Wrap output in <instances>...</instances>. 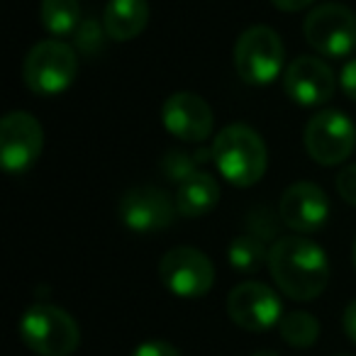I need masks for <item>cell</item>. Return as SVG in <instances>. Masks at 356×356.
I'll return each instance as SVG.
<instances>
[{
    "label": "cell",
    "instance_id": "3957f363",
    "mask_svg": "<svg viewBox=\"0 0 356 356\" xmlns=\"http://www.w3.org/2000/svg\"><path fill=\"white\" fill-rule=\"evenodd\" d=\"M17 330L22 341L40 356H71L81 344V330L74 317L47 302L27 307Z\"/></svg>",
    "mask_w": 356,
    "mask_h": 356
},
{
    "label": "cell",
    "instance_id": "d4e9b609",
    "mask_svg": "<svg viewBox=\"0 0 356 356\" xmlns=\"http://www.w3.org/2000/svg\"><path fill=\"white\" fill-rule=\"evenodd\" d=\"M341 88L351 100H356V59H351L341 71Z\"/></svg>",
    "mask_w": 356,
    "mask_h": 356
},
{
    "label": "cell",
    "instance_id": "5b68a950",
    "mask_svg": "<svg viewBox=\"0 0 356 356\" xmlns=\"http://www.w3.org/2000/svg\"><path fill=\"white\" fill-rule=\"evenodd\" d=\"M286 49L276 30L254 25L239 35L234 44V71L249 86H266L281 74Z\"/></svg>",
    "mask_w": 356,
    "mask_h": 356
},
{
    "label": "cell",
    "instance_id": "ba28073f",
    "mask_svg": "<svg viewBox=\"0 0 356 356\" xmlns=\"http://www.w3.org/2000/svg\"><path fill=\"white\" fill-rule=\"evenodd\" d=\"M161 283L178 298H203L215 283V266L200 249L173 247L159 264Z\"/></svg>",
    "mask_w": 356,
    "mask_h": 356
},
{
    "label": "cell",
    "instance_id": "8fae6325",
    "mask_svg": "<svg viewBox=\"0 0 356 356\" xmlns=\"http://www.w3.org/2000/svg\"><path fill=\"white\" fill-rule=\"evenodd\" d=\"M118 213L129 229L147 234L166 229L176 220L178 208L168 198L166 191L154 188V186H142V188H132L122 195Z\"/></svg>",
    "mask_w": 356,
    "mask_h": 356
},
{
    "label": "cell",
    "instance_id": "cb8c5ba5",
    "mask_svg": "<svg viewBox=\"0 0 356 356\" xmlns=\"http://www.w3.org/2000/svg\"><path fill=\"white\" fill-rule=\"evenodd\" d=\"M132 356H181V351L163 339H149L132 351Z\"/></svg>",
    "mask_w": 356,
    "mask_h": 356
},
{
    "label": "cell",
    "instance_id": "d6986e66",
    "mask_svg": "<svg viewBox=\"0 0 356 356\" xmlns=\"http://www.w3.org/2000/svg\"><path fill=\"white\" fill-rule=\"evenodd\" d=\"M278 332H281L286 344L296 346V349H307V346L315 344L317 337H320V322H317V317L310 315V312L293 310L281 317Z\"/></svg>",
    "mask_w": 356,
    "mask_h": 356
},
{
    "label": "cell",
    "instance_id": "7a4b0ae2",
    "mask_svg": "<svg viewBox=\"0 0 356 356\" xmlns=\"http://www.w3.org/2000/svg\"><path fill=\"white\" fill-rule=\"evenodd\" d=\"M213 161L232 186L249 188L266 173V144L257 129L247 124H227L213 142Z\"/></svg>",
    "mask_w": 356,
    "mask_h": 356
},
{
    "label": "cell",
    "instance_id": "603a6c76",
    "mask_svg": "<svg viewBox=\"0 0 356 356\" xmlns=\"http://www.w3.org/2000/svg\"><path fill=\"white\" fill-rule=\"evenodd\" d=\"M337 191H339V195L346 203L356 208V163H351V166L341 168L337 173Z\"/></svg>",
    "mask_w": 356,
    "mask_h": 356
},
{
    "label": "cell",
    "instance_id": "f546056e",
    "mask_svg": "<svg viewBox=\"0 0 356 356\" xmlns=\"http://www.w3.org/2000/svg\"><path fill=\"white\" fill-rule=\"evenodd\" d=\"M339 356H349V354H339Z\"/></svg>",
    "mask_w": 356,
    "mask_h": 356
},
{
    "label": "cell",
    "instance_id": "2e32d148",
    "mask_svg": "<svg viewBox=\"0 0 356 356\" xmlns=\"http://www.w3.org/2000/svg\"><path fill=\"white\" fill-rule=\"evenodd\" d=\"M220 186L210 173L200 171L178 186L176 208L181 218H203L218 205Z\"/></svg>",
    "mask_w": 356,
    "mask_h": 356
},
{
    "label": "cell",
    "instance_id": "6da1fadb",
    "mask_svg": "<svg viewBox=\"0 0 356 356\" xmlns=\"http://www.w3.org/2000/svg\"><path fill=\"white\" fill-rule=\"evenodd\" d=\"M268 273L273 283L298 302L315 300L330 283V259L325 249L302 234H286L268 249Z\"/></svg>",
    "mask_w": 356,
    "mask_h": 356
},
{
    "label": "cell",
    "instance_id": "5bb4252c",
    "mask_svg": "<svg viewBox=\"0 0 356 356\" xmlns=\"http://www.w3.org/2000/svg\"><path fill=\"white\" fill-rule=\"evenodd\" d=\"M283 88L300 105H325L334 95V74L317 56H298L283 74Z\"/></svg>",
    "mask_w": 356,
    "mask_h": 356
},
{
    "label": "cell",
    "instance_id": "83f0119b",
    "mask_svg": "<svg viewBox=\"0 0 356 356\" xmlns=\"http://www.w3.org/2000/svg\"><path fill=\"white\" fill-rule=\"evenodd\" d=\"M252 356H278L276 351H268V349H264V351H257V354H252Z\"/></svg>",
    "mask_w": 356,
    "mask_h": 356
},
{
    "label": "cell",
    "instance_id": "52a82bcc",
    "mask_svg": "<svg viewBox=\"0 0 356 356\" xmlns=\"http://www.w3.org/2000/svg\"><path fill=\"white\" fill-rule=\"evenodd\" d=\"M356 147L354 122L341 110H322L305 124V149L320 166L346 161Z\"/></svg>",
    "mask_w": 356,
    "mask_h": 356
},
{
    "label": "cell",
    "instance_id": "ffe728a7",
    "mask_svg": "<svg viewBox=\"0 0 356 356\" xmlns=\"http://www.w3.org/2000/svg\"><path fill=\"white\" fill-rule=\"evenodd\" d=\"M213 159V152H205V149H198V152H186V149H171L166 152V156L161 159V171L168 181L173 184H184L191 176L200 173L203 163Z\"/></svg>",
    "mask_w": 356,
    "mask_h": 356
},
{
    "label": "cell",
    "instance_id": "4316f807",
    "mask_svg": "<svg viewBox=\"0 0 356 356\" xmlns=\"http://www.w3.org/2000/svg\"><path fill=\"white\" fill-rule=\"evenodd\" d=\"M271 3L283 13H298L305 10L307 6H312V0H271Z\"/></svg>",
    "mask_w": 356,
    "mask_h": 356
},
{
    "label": "cell",
    "instance_id": "7402d4cb",
    "mask_svg": "<svg viewBox=\"0 0 356 356\" xmlns=\"http://www.w3.org/2000/svg\"><path fill=\"white\" fill-rule=\"evenodd\" d=\"M76 44H79L83 51L100 49V44H103V32H100V27L95 25L93 20L81 22L79 32H76Z\"/></svg>",
    "mask_w": 356,
    "mask_h": 356
},
{
    "label": "cell",
    "instance_id": "277c9868",
    "mask_svg": "<svg viewBox=\"0 0 356 356\" xmlns=\"http://www.w3.org/2000/svg\"><path fill=\"white\" fill-rule=\"evenodd\" d=\"M79 76V56L61 40H44L30 49L22 64V79L37 95H59Z\"/></svg>",
    "mask_w": 356,
    "mask_h": 356
},
{
    "label": "cell",
    "instance_id": "484cf974",
    "mask_svg": "<svg viewBox=\"0 0 356 356\" xmlns=\"http://www.w3.org/2000/svg\"><path fill=\"white\" fill-rule=\"evenodd\" d=\"M344 332H346V337H349L351 341L356 344V300H351L349 305H346V310H344Z\"/></svg>",
    "mask_w": 356,
    "mask_h": 356
},
{
    "label": "cell",
    "instance_id": "9a60e30c",
    "mask_svg": "<svg viewBox=\"0 0 356 356\" xmlns=\"http://www.w3.org/2000/svg\"><path fill=\"white\" fill-rule=\"evenodd\" d=\"M149 22L147 0H110L103 13V32L115 42H129L144 32Z\"/></svg>",
    "mask_w": 356,
    "mask_h": 356
},
{
    "label": "cell",
    "instance_id": "44dd1931",
    "mask_svg": "<svg viewBox=\"0 0 356 356\" xmlns=\"http://www.w3.org/2000/svg\"><path fill=\"white\" fill-rule=\"evenodd\" d=\"M247 232L249 234H254V237H259V239H271V237H276L278 234V220H276V215L271 213V210H266V208H254V210H249V215H247Z\"/></svg>",
    "mask_w": 356,
    "mask_h": 356
},
{
    "label": "cell",
    "instance_id": "8992f818",
    "mask_svg": "<svg viewBox=\"0 0 356 356\" xmlns=\"http://www.w3.org/2000/svg\"><path fill=\"white\" fill-rule=\"evenodd\" d=\"M302 32L317 54L339 59L356 49V13L339 3H325L312 8Z\"/></svg>",
    "mask_w": 356,
    "mask_h": 356
},
{
    "label": "cell",
    "instance_id": "ac0fdd59",
    "mask_svg": "<svg viewBox=\"0 0 356 356\" xmlns=\"http://www.w3.org/2000/svg\"><path fill=\"white\" fill-rule=\"evenodd\" d=\"M227 259H229V266L237 268L239 273H254V271H259L264 264H268L266 242L254 237V234L244 232L232 239Z\"/></svg>",
    "mask_w": 356,
    "mask_h": 356
},
{
    "label": "cell",
    "instance_id": "7c38bea8",
    "mask_svg": "<svg viewBox=\"0 0 356 356\" xmlns=\"http://www.w3.org/2000/svg\"><path fill=\"white\" fill-rule=\"evenodd\" d=\"M278 215H281L283 225L291 227L293 232L310 234L325 227L327 218H330V200L317 184L298 181L283 191Z\"/></svg>",
    "mask_w": 356,
    "mask_h": 356
},
{
    "label": "cell",
    "instance_id": "e0dca14e",
    "mask_svg": "<svg viewBox=\"0 0 356 356\" xmlns=\"http://www.w3.org/2000/svg\"><path fill=\"white\" fill-rule=\"evenodd\" d=\"M40 20L44 30L54 37H69L81 27V3L79 0H42Z\"/></svg>",
    "mask_w": 356,
    "mask_h": 356
},
{
    "label": "cell",
    "instance_id": "f1b7e54d",
    "mask_svg": "<svg viewBox=\"0 0 356 356\" xmlns=\"http://www.w3.org/2000/svg\"><path fill=\"white\" fill-rule=\"evenodd\" d=\"M351 261H354V268H356V237H354V244H351Z\"/></svg>",
    "mask_w": 356,
    "mask_h": 356
},
{
    "label": "cell",
    "instance_id": "30bf717a",
    "mask_svg": "<svg viewBox=\"0 0 356 356\" xmlns=\"http://www.w3.org/2000/svg\"><path fill=\"white\" fill-rule=\"evenodd\" d=\"M227 315L237 327L247 332H266L283 317L281 298L266 283L244 281L227 296Z\"/></svg>",
    "mask_w": 356,
    "mask_h": 356
},
{
    "label": "cell",
    "instance_id": "9c48e42d",
    "mask_svg": "<svg viewBox=\"0 0 356 356\" xmlns=\"http://www.w3.org/2000/svg\"><path fill=\"white\" fill-rule=\"evenodd\" d=\"M44 132L35 115L13 110L0 122V161L8 173H25L40 159Z\"/></svg>",
    "mask_w": 356,
    "mask_h": 356
},
{
    "label": "cell",
    "instance_id": "4fadbf2b",
    "mask_svg": "<svg viewBox=\"0 0 356 356\" xmlns=\"http://www.w3.org/2000/svg\"><path fill=\"white\" fill-rule=\"evenodd\" d=\"M161 120L163 127L184 142H205L213 134L215 124L210 105L191 90H178L168 95L161 110Z\"/></svg>",
    "mask_w": 356,
    "mask_h": 356
}]
</instances>
